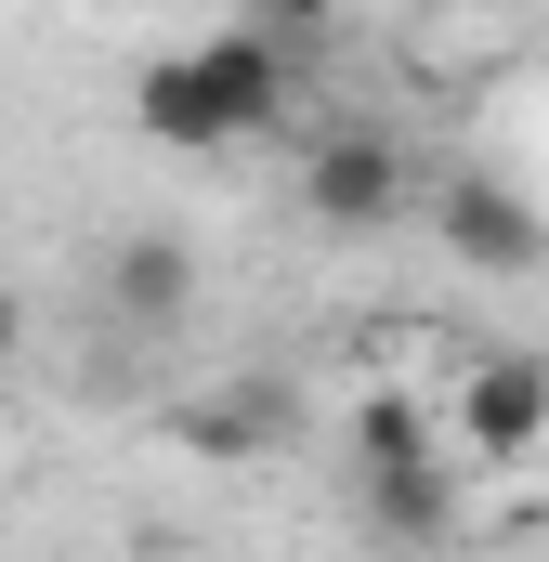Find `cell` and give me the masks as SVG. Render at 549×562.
<instances>
[{
  "instance_id": "6da1fadb",
  "label": "cell",
  "mask_w": 549,
  "mask_h": 562,
  "mask_svg": "<svg viewBox=\"0 0 549 562\" xmlns=\"http://www.w3.org/2000/svg\"><path fill=\"white\" fill-rule=\"evenodd\" d=\"M274 105H288V53H274L262 26H223V40H197V53H157V66L132 79L144 144H183V157L249 144Z\"/></svg>"
},
{
  "instance_id": "7a4b0ae2",
  "label": "cell",
  "mask_w": 549,
  "mask_h": 562,
  "mask_svg": "<svg viewBox=\"0 0 549 562\" xmlns=\"http://www.w3.org/2000/svg\"><path fill=\"white\" fill-rule=\"evenodd\" d=\"M301 210H314L327 236H380V223L406 210V144L393 132H327L301 157Z\"/></svg>"
},
{
  "instance_id": "3957f363",
  "label": "cell",
  "mask_w": 549,
  "mask_h": 562,
  "mask_svg": "<svg viewBox=\"0 0 549 562\" xmlns=\"http://www.w3.org/2000/svg\"><path fill=\"white\" fill-rule=\"evenodd\" d=\"M458 445L471 458H537L549 445V353H484L458 380Z\"/></svg>"
},
{
  "instance_id": "277c9868",
  "label": "cell",
  "mask_w": 549,
  "mask_h": 562,
  "mask_svg": "<svg viewBox=\"0 0 549 562\" xmlns=\"http://www.w3.org/2000/svg\"><path fill=\"white\" fill-rule=\"evenodd\" d=\"M445 249L471 262V276H537L549 262V223H537V196L524 183H445Z\"/></svg>"
},
{
  "instance_id": "5b68a950",
  "label": "cell",
  "mask_w": 549,
  "mask_h": 562,
  "mask_svg": "<svg viewBox=\"0 0 549 562\" xmlns=\"http://www.w3.org/2000/svg\"><path fill=\"white\" fill-rule=\"evenodd\" d=\"M367 524H380V550H445V537H458V471H445V458L367 471Z\"/></svg>"
},
{
  "instance_id": "8992f818",
  "label": "cell",
  "mask_w": 549,
  "mask_h": 562,
  "mask_svg": "<svg viewBox=\"0 0 549 562\" xmlns=\"http://www.w3.org/2000/svg\"><path fill=\"white\" fill-rule=\"evenodd\" d=\"M183 301H197V249H183V236H119L105 314H119V327H183Z\"/></svg>"
},
{
  "instance_id": "52a82bcc",
  "label": "cell",
  "mask_w": 549,
  "mask_h": 562,
  "mask_svg": "<svg viewBox=\"0 0 549 562\" xmlns=\"http://www.w3.org/2000/svg\"><path fill=\"white\" fill-rule=\"evenodd\" d=\"M170 431H183L197 458H249V445H288V393L236 380V393H197V406H170Z\"/></svg>"
},
{
  "instance_id": "ba28073f",
  "label": "cell",
  "mask_w": 549,
  "mask_h": 562,
  "mask_svg": "<svg viewBox=\"0 0 549 562\" xmlns=\"http://www.w3.org/2000/svg\"><path fill=\"white\" fill-rule=\"evenodd\" d=\"M393 458H432V406L418 393H367L354 406V471H393Z\"/></svg>"
},
{
  "instance_id": "9c48e42d",
  "label": "cell",
  "mask_w": 549,
  "mask_h": 562,
  "mask_svg": "<svg viewBox=\"0 0 549 562\" xmlns=\"http://www.w3.org/2000/svg\"><path fill=\"white\" fill-rule=\"evenodd\" d=\"M249 13H262V26H327L340 0H249Z\"/></svg>"
},
{
  "instance_id": "30bf717a",
  "label": "cell",
  "mask_w": 549,
  "mask_h": 562,
  "mask_svg": "<svg viewBox=\"0 0 549 562\" xmlns=\"http://www.w3.org/2000/svg\"><path fill=\"white\" fill-rule=\"evenodd\" d=\"M13 353H26V301L0 288V367H13Z\"/></svg>"
},
{
  "instance_id": "8fae6325",
  "label": "cell",
  "mask_w": 549,
  "mask_h": 562,
  "mask_svg": "<svg viewBox=\"0 0 549 562\" xmlns=\"http://www.w3.org/2000/svg\"><path fill=\"white\" fill-rule=\"evenodd\" d=\"M471 13H511V0H471Z\"/></svg>"
}]
</instances>
